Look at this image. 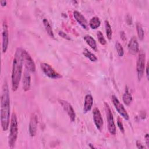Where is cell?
<instances>
[{
  "instance_id": "1",
  "label": "cell",
  "mask_w": 149,
  "mask_h": 149,
  "mask_svg": "<svg viewBox=\"0 0 149 149\" xmlns=\"http://www.w3.org/2000/svg\"><path fill=\"white\" fill-rule=\"evenodd\" d=\"M10 98L8 83L5 81L1 98V123L3 131H6L9 126L10 121Z\"/></svg>"
},
{
  "instance_id": "2",
  "label": "cell",
  "mask_w": 149,
  "mask_h": 149,
  "mask_svg": "<svg viewBox=\"0 0 149 149\" xmlns=\"http://www.w3.org/2000/svg\"><path fill=\"white\" fill-rule=\"evenodd\" d=\"M22 50L23 49L22 48H17L15 51L13 57L11 75L12 90L13 91L17 90L22 77L23 65Z\"/></svg>"
},
{
  "instance_id": "3",
  "label": "cell",
  "mask_w": 149,
  "mask_h": 149,
  "mask_svg": "<svg viewBox=\"0 0 149 149\" xmlns=\"http://www.w3.org/2000/svg\"><path fill=\"white\" fill-rule=\"evenodd\" d=\"M18 135V122L16 115L13 112L10 118V132L8 137V144L10 148H13L17 138Z\"/></svg>"
},
{
  "instance_id": "4",
  "label": "cell",
  "mask_w": 149,
  "mask_h": 149,
  "mask_svg": "<svg viewBox=\"0 0 149 149\" xmlns=\"http://www.w3.org/2000/svg\"><path fill=\"white\" fill-rule=\"evenodd\" d=\"M104 107L108 123V131L112 135H115L116 134V126L114 122L113 114L112 113L110 107L108 103L104 102Z\"/></svg>"
},
{
  "instance_id": "5",
  "label": "cell",
  "mask_w": 149,
  "mask_h": 149,
  "mask_svg": "<svg viewBox=\"0 0 149 149\" xmlns=\"http://www.w3.org/2000/svg\"><path fill=\"white\" fill-rule=\"evenodd\" d=\"M146 64V54L144 52L139 53L137 60L136 63V71L137 76L139 80H140L143 77L144 70H145V65Z\"/></svg>"
},
{
  "instance_id": "6",
  "label": "cell",
  "mask_w": 149,
  "mask_h": 149,
  "mask_svg": "<svg viewBox=\"0 0 149 149\" xmlns=\"http://www.w3.org/2000/svg\"><path fill=\"white\" fill-rule=\"evenodd\" d=\"M40 67L43 73L50 79H57L62 77V76L59 73L56 72L50 65L47 63H41Z\"/></svg>"
},
{
  "instance_id": "7",
  "label": "cell",
  "mask_w": 149,
  "mask_h": 149,
  "mask_svg": "<svg viewBox=\"0 0 149 149\" xmlns=\"http://www.w3.org/2000/svg\"><path fill=\"white\" fill-rule=\"evenodd\" d=\"M22 55L23 63L24 64L26 69L30 72H34L36 71V65L30 55L26 50L23 49Z\"/></svg>"
},
{
  "instance_id": "8",
  "label": "cell",
  "mask_w": 149,
  "mask_h": 149,
  "mask_svg": "<svg viewBox=\"0 0 149 149\" xmlns=\"http://www.w3.org/2000/svg\"><path fill=\"white\" fill-rule=\"evenodd\" d=\"M111 100L113 102V104L116 109V110L118 111V112L126 120H128L129 119V115L126 111V110L125 109V108H124L123 105L120 102L119 100H118V98L114 95H112L111 97Z\"/></svg>"
},
{
  "instance_id": "9",
  "label": "cell",
  "mask_w": 149,
  "mask_h": 149,
  "mask_svg": "<svg viewBox=\"0 0 149 149\" xmlns=\"http://www.w3.org/2000/svg\"><path fill=\"white\" fill-rule=\"evenodd\" d=\"M59 102L68 115L71 122H74L76 119V113L71 104L63 100H59Z\"/></svg>"
},
{
  "instance_id": "10",
  "label": "cell",
  "mask_w": 149,
  "mask_h": 149,
  "mask_svg": "<svg viewBox=\"0 0 149 149\" xmlns=\"http://www.w3.org/2000/svg\"><path fill=\"white\" fill-rule=\"evenodd\" d=\"M2 52L5 53L8 47L9 44V30L6 22L4 20L2 24Z\"/></svg>"
},
{
  "instance_id": "11",
  "label": "cell",
  "mask_w": 149,
  "mask_h": 149,
  "mask_svg": "<svg viewBox=\"0 0 149 149\" xmlns=\"http://www.w3.org/2000/svg\"><path fill=\"white\" fill-rule=\"evenodd\" d=\"M93 118L94 124L97 129L101 131L103 127V119L102 118L100 111L98 108H94L93 111Z\"/></svg>"
},
{
  "instance_id": "12",
  "label": "cell",
  "mask_w": 149,
  "mask_h": 149,
  "mask_svg": "<svg viewBox=\"0 0 149 149\" xmlns=\"http://www.w3.org/2000/svg\"><path fill=\"white\" fill-rule=\"evenodd\" d=\"M37 123H38V119H37V115L36 114H33L30 118L29 127V134L31 137H34L36 134Z\"/></svg>"
},
{
  "instance_id": "13",
  "label": "cell",
  "mask_w": 149,
  "mask_h": 149,
  "mask_svg": "<svg viewBox=\"0 0 149 149\" xmlns=\"http://www.w3.org/2000/svg\"><path fill=\"white\" fill-rule=\"evenodd\" d=\"M73 16L77 22L85 30H88V24L85 17L79 11L74 10L73 12Z\"/></svg>"
},
{
  "instance_id": "14",
  "label": "cell",
  "mask_w": 149,
  "mask_h": 149,
  "mask_svg": "<svg viewBox=\"0 0 149 149\" xmlns=\"http://www.w3.org/2000/svg\"><path fill=\"white\" fill-rule=\"evenodd\" d=\"M127 48L129 52L132 55H136L139 50V43L136 36H133L127 45Z\"/></svg>"
},
{
  "instance_id": "15",
  "label": "cell",
  "mask_w": 149,
  "mask_h": 149,
  "mask_svg": "<svg viewBox=\"0 0 149 149\" xmlns=\"http://www.w3.org/2000/svg\"><path fill=\"white\" fill-rule=\"evenodd\" d=\"M23 89L24 91H27L29 90L30 88V84H31V76L30 74V72L27 70L26 69L24 70L23 80Z\"/></svg>"
},
{
  "instance_id": "16",
  "label": "cell",
  "mask_w": 149,
  "mask_h": 149,
  "mask_svg": "<svg viewBox=\"0 0 149 149\" xmlns=\"http://www.w3.org/2000/svg\"><path fill=\"white\" fill-rule=\"evenodd\" d=\"M93 104V98L90 94L86 95L84 98V102L83 107V112L87 113L90 111L92 108Z\"/></svg>"
},
{
  "instance_id": "17",
  "label": "cell",
  "mask_w": 149,
  "mask_h": 149,
  "mask_svg": "<svg viewBox=\"0 0 149 149\" xmlns=\"http://www.w3.org/2000/svg\"><path fill=\"white\" fill-rule=\"evenodd\" d=\"M122 100L124 104L127 106L130 105L132 102V96L129 91V89L127 86H126L125 88V93H123L122 96Z\"/></svg>"
},
{
  "instance_id": "18",
  "label": "cell",
  "mask_w": 149,
  "mask_h": 149,
  "mask_svg": "<svg viewBox=\"0 0 149 149\" xmlns=\"http://www.w3.org/2000/svg\"><path fill=\"white\" fill-rule=\"evenodd\" d=\"M84 41L86 42L95 51H97V43L95 40L93 38V37H91L90 35H86L83 37Z\"/></svg>"
},
{
  "instance_id": "19",
  "label": "cell",
  "mask_w": 149,
  "mask_h": 149,
  "mask_svg": "<svg viewBox=\"0 0 149 149\" xmlns=\"http://www.w3.org/2000/svg\"><path fill=\"white\" fill-rule=\"evenodd\" d=\"M43 22V24L44 26L45 27V29L47 33V34L52 38H54V31L52 30V27L49 22V21L47 19H44L42 20Z\"/></svg>"
},
{
  "instance_id": "20",
  "label": "cell",
  "mask_w": 149,
  "mask_h": 149,
  "mask_svg": "<svg viewBox=\"0 0 149 149\" xmlns=\"http://www.w3.org/2000/svg\"><path fill=\"white\" fill-rule=\"evenodd\" d=\"M101 24V21L99 17L97 16L93 17L89 22V26L93 29H97L100 27Z\"/></svg>"
},
{
  "instance_id": "21",
  "label": "cell",
  "mask_w": 149,
  "mask_h": 149,
  "mask_svg": "<svg viewBox=\"0 0 149 149\" xmlns=\"http://www.w3.org/2000/svg\"><path fill=\"white\" fill-rule=\"evenodd\" d=\"M83 54L84 56L88 58L92 62H96L98 59L97 57L93 53H91L88 49L84 48L83 51Z\"/></svg>"
},
{
  "instance_id": "22",
  "label": "cell",
  "mask_w": 149,
  "mask_h": 149,
  "mask_svg": "<svg viewBox=\"0 0 149 149\" xmlns=\"http://www.w3.org/2000/svg\"><path fill=\"white\" fill-rule=\"evenodd\" d=\"M105 32H106L107 37L108 40H111L112 37V31L111 26L107 20L105 21Z\"/></svg>"
},
{
  "instance_id": "23",
  "label": "cell",
  "mask_w": 149,
  "mask_h": 149,
  "mask_svg": "<svg viewBox=\"0 0 149 149\" xmlns=\"http://www.w3.org/2000/svg\"><path fill=\"white\" fill-rule=\"evenodd\" d=\"M136 30H137V36H138L139 39L140 40L142 41L144 37V31L143 27L140 23H137L136 24Z\"/></svg>"
},
{
  "instance_id": "24",
  "label": "cell",
  "mask_w": 149,
  "mask_h": 149,
  "mask_svg": "<svg viewBox=\"0 0 149 149\" xmlns=\"http://www.w3.org/2000/svg\"><path fill=\"white\" fill-rule=\"evenodd\" d=\"M115 48L118 56H122L124 54V50L122 45L118 41H116L115 43Z\"/></svg>"
},
{
  "instance_id": "25",
  "label": "cell",
  "mask_w": 149,
  "mask_h": 149,
  "mask_svg": "<svg viewBox=\"0 0 149 149\" xmlns=\"http://www.w3.org/2000/svg\"><path fill=\"white\" fill-rule=\"evenodd\" d=\"M97 38H98V41H99V42H100L101 45H105V44H106V43H107L106 40L105 39V38H104V35H103V34L101 33V31H98L97 34Z\"/></svg>"
},
{
  "instance_id": "26",
  "label": "cell",
  "mask_w": 149,
  "mask_h": 149,
  "mask_svg": "<svg viewBox=\"0 0 149 149\" xmlns=\"http://www.w3.org/2000/svg\"><path fill=\"white\" fill-rule=\"evenodd\" d=\"M117 125H118L119 129H120V132H121L122 133H124V132H125V129H124L123 125V123H122V122L121 118H120V117H118V119H117Z\"/></svg>"
},
{
  "instance_id": "27",
  "label": "cell",
  "mask_w": 149,
  "mask_h": 149,
  "mask_svg": "<svg viewBox=\"0 0 149 149\" xmlns=\"http://www.w3.org/2000/svg\"><path fill=\"white\" fill-rule=\"evenodd\" d=\"M58 34L59 36H61V37H62L64 39H66L67 40H70V37L65 32H63V31H59L58 32Z\"/></svg>"
},
{
  "instance_id": "28",
  "label": "cell",
  "mask_w": 149,
  "mask_h": 149,
  "mask_svg": "<svg viewBox=\"0 0 149 149\" xmlns=\"http://www.w3.org/2000/svg\"><path fill=\"white\" fill-rule=\"evenodd\" d=\"M136 146H137V147L138 148H140V149L144 148H145V147L143 144H141V143L140 141H136Z\"/></svg>"
},
{
  "instance_id": "29",
  "label": "cell",
  "mask_w": 149,
  "mask_h": 149,
  "mask_svg": "<svg viewBox=\"0 0 149 149\" xmlns=\"http://www.w3.org/2000/svg\"><path fill=\"white\" fill-rule=\"evenodd\" d=\"M145 139H146V145L149 147V137H148V134L147 133L145 136Z\"/></svg>"
},
{
  "instance_id": "30",
  "label": "cell",
  "mask_w": 149,
  "mask_h": 149,
  "mask_svg": "<svg viewBox=\"0 0 149 149\" xmlns=\"http://www.w3.org/2000/svg\"><path fill=\"white\" fill-rule=\"evenodd\" d=\"M120 38L123 40H126V36L125 34L123 31H121L120 32Z\"/></svg>"
},
{
  "instance_id": "31",
  "label": "cell",
  "mask_w": 149,
  "mask_h": 149,
  "mask_svg": "<svg viewBox=\"0 0 149 149\" xmlns=\"http://www.w3.org/2000/svg\"><path fill=\"white\" fill-rule=\"evenodd\" d=\"M6 3H7V2H6V1H5V0H1V1H0V3H1V5L2 6H6Z\"/></svg>"
},
{
  "instance_id": "32",
  "label": "cell",
  "mask_w": 149,
  "mask_h": 149,
  "mask_svg": "<svg viewBox=\"0 0 149 149\" xmlns=\"http://www.w3.org/2000/svg\"><path fill=\"white\" fill-rule=\"evenodd\" d=\"M145 70H146V76H147V78L148 79V63L147 64L146 68H145Z\"/></svg>"
},
{
  "instance_id": "33",
  "label": "cell",
  "mask_w": 149,
  "mask_h": 149,
  "mask_svg": "<svg viewBox=\"0 0 149 149\" xmlns=\"http://www.w3.org/2000/svg\"><path fill=\"white\" fill-rule=\"evenodd\" d=\"M89 146L91 148H95V147H94L93 146H91V144H89Z\"/></svg>"
}]
</instances>
